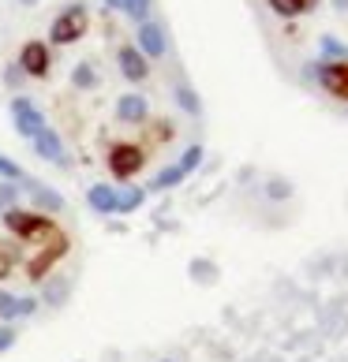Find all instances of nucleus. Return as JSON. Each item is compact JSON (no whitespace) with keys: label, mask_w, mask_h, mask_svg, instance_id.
Masks as SVG:
<instances>
[{"label":"nucleus","mask_w":348,"mask_h":362,"mask_svg":"<svg viewBox=\"0 0 348 362\" xmlns=\"http://www.w3.org/2000/svg\"><path fill=\"white\" fill-rule=\"evenodd\" d=\"M266 194H270L274 202H281V198H288V194H292V187H288L285 180H270V187H266Z\"/></svg>","instance_id":"24"},{"label":"nucleus","mask_w":348,"mask_h":362,"mask_svg":"<svg viewBox=\"0 0 348 362\" xmlns=\"http://www.w3.org/2000/svg\"><path fill=\"white\" fill-rule=\"evenodd\" d=\"M0 180H4V183H26L30 176H26V172L16 165V160H8L4 153H0Z\"/></svg>","instance_id":"16"},{"label":"nucleus","mask_w":348,"mask_h":362,"mask_svg":"<svg viewBox=\"0 0 348 362\" xmlns=\"http://www.w3.org/2000/svg\"><path fill=\"white\" fill-rule=\"evenodd\" d=\"M270 8L277 11V16L292 19V16H300V11L307 8V0H270Z\"/></svg>","instance_id":"20"},{"label":"nucleus","mask_w":348,"mask_h":362,"mask_svg":"<svg viewBox=\"0 0 348 362\" xmlns=\"http://www.w3.org/2000/svg\"><path fill=\"white\" fill-rule=\"evenodd\" d=\"M0 221H4V228H8L11 235L26 239L30 247H38V243H45V239L57 235V224H52L49 217H42V213H34V209L11 206L8 213H0Z\"/></svg>","instance_id":"1"},{"label":"nucleus","mask_w":348,"mask_h":362,"mask_svg":"<svg viewBox=\"0 0 348 362\" xmlns=\"http://www.w3.org/2000/svg\"><path fill=\"white\" fill-rule=\"evenodd\" d=\"M86 202L94 213H101V217H113L116 213V187L109 183H94L90 191H86Z\"/></svg>","instance_id":"12"},{"label":"nucleus","mask_w":348,"mask_h":362,"mask_svg":"<svg viewBox=\"0 0 348 362\" xmlns=\"http://www.w3.org/2000/svg\"><path fill=\"white\" fill-rule=\"evenodd\" d=\"M322 49H326V57H344V60H348V49H344L341 42H333V37H326Z\"/></svg>","instance_id":"26"},{"label":"nucleus","mask_w":348,"mask_h":362,"mask_svg":"<svg viewBox=\"0 0 348 362\" xmlns=\"http://www.w3.org/2000/svg\"><path fill=\"white\" fill-rule=\"evenodd\" d=\"M176 165L187 172V176H191V172H195L198 165H203V146H187V150H184V157L176 160Z\"/></svg>","instance_id":"19"},{"label":"nucleus","mask_w":348,"mask_h":362,"mask_svg":"<svg viewBox=\"0 0 348 362\" xmlns=\"http://www.w3.org/2000/svg\"><path fill=\"white\" fill-rule=\"evenodd\" d=\"M11 262H16V250H11L8 243H0V280L11 273Z\"/></svg>","instance_id":"25"},{"label":"nucleus","mask_w":348,"mask_h":362,"mask_svg":"<svg viewBox=\"0 0 348 362\" xmlns=\"http://www.w3.org/2000/svg\"><path fill=\"white\" fill-rule=\"evenodd\" d=\"M105 8H109V11H124V16H128L131 0H105Z\"/></svg>","instance_id":"29"},{"label":"nucleus","mask_w":348,"mask_h":362,"mask_svg":"<svg viewBox=\"0 0 348 362\" xmlns=\"http://www.w3.org/2000/svg\"><path fill=\"white\" fill-rule=\"evenodd\" d=\"M146 116H150V105H146L142 93H124V98H116V119H124V124H142Z\"/></svg>","instance_id":"11"},{"label":"nucleus","mask_w":348,"mask_h":362,"mask_svg":"<svg viewBox=\"0 0 348 362\" xmlns=\"http://www.w3.org/2000/svg\"><path fill=\"white\" fill-rule=\"evenodd\" d=\"M26 194H30V202H34V213H42V217H49V213H64V198L52 191V187H45V183L26 180Z\"/></svg>","instance_id":"7"},{"label":"nucleus","mask_w":348,"mask_h":362,"mask_svg":"<svg viewBox=\"0 0 348 362\" xmlns=\"http://www.w3.org/2000/svg\"><path fill=\"white\" fill-rule=\"evenodd\" d=\"M176 105H180L184 112H191V116L203 112V105H198V98H195V90H191V86H176Z\"/></svg>","instance_id":"17"},{"label":"nucleus","mask_w":348,"mask_h":362,"mask_svg":"<svg viewBox=\"0 0 348 362\" xmlns=\"http://www.w3.org/2000/svg\"><path fill=\"white\" fill-rule=\"evenodd\" d=\"M11 119L23 139H34L38 131H45V116L38 112V105L30 98H11Z\"/></svg>","instance_id":"4"},{"label":"nucleus","mask_w":348,"mask_h":362,"mask_svg":"<svg viewBox=\"0 0 348 362\" xmlns=\"http://www.w3.org/2000/svg\"><path fill=\"white\" fill-rule=\"evenodd\" d=\"M30 142H34L38 157H45V160H52V165L68 168V153H64V142H60V135H57V131H52V127L38 131V135H34Z\"/></svg>","instance_id":"9"},{"label":"nucleus","mask_w":348,"mask_h":362,"mask_svg":"<svg viewBox=\"0 0 348 362\" xmlns=\"http://www.w3.org/2000/svg\"><path fill=\"white\" fill-rule=\"evenodd\" d=\"M128 16L135 19V23H150V0H131Z\"/></svg>","instance_id":"23"},{"label":"nucleus","mask_w":348,"mask_h":362,"mask_svg":"<svg viewBox=\"0 0 348 362\" xmlns=\"http://www.w3.org/2000/svg\"><path fill=\"white\" fill-rule=\"evenodd\" d=\"M348 4V0H333V8H344Z\"/></svg>","instance_id":"30"},{"label":"nucleus","mask_w":348,"mask_h":362,"mask_svg":"<svg viewBox=\"0 0 348 362\" xmlns=\"http://www.w3.org/2000/svg\"><path fill=\"white\" fill-rule=\"evenodd\" d=\"M68 291H72L68 276H49V284H45V303H49V306H60L64 299H68Z\"/></svg>","instance_id":"14"},{"label":"nucleus","mask_w":348,"mask_h":362,"mask_svg":"<svg viewBox=\"0 0 348 362\" xmlns=\"http://www.w3.org/2000/svg\"><path fill=\"white\" fill-rule=\"evenodd\" d=\"M135 49L142 52L146 60H162L169 52V42H165V30L157 23H139V42Z\"/></svg>","instance_id":"6"},{"label":"nucleus","mask_w":348,"mask_h":362,"mask_svg":"<svg viewBox=\"0 0 348 362\" xmlns=\"http://www.w3.org/2000/svg\"><path fill=\"white\" fill-rule=\"evenodd\" d=\"M116 64H120V75L128 78V83H142L146 75H150V64H146V57L135 49V45H124L116 52Z\"/></svg>","instance_id":"8"},{"label":"nucleus","mask_w":348,"mask_h":362,"mask_svg":"<svg viewBox=\"0 0 348 362\" xmlns=\"http://www.w3.org/2000/svg\"><path fill=\"white\" fill-rule=\"evenodd\" d=\"M49 68H52L49 45H45V42H26L23 52H19V71H23V75H30V78H45Z\"/></svg>","instance_id":"5"},{"label":"nucleus","mask_w":348,"mask_h":362,"mask_svg":"<svg viewBox=\"0 0 348 362\" xmlns=\"http://www.w3.org/2000/svg\"><path fill=\"white\" fill-rule=\"evenodd\" d=\"M184 180H187V172H184L180 165H165V168L150 180V191H169V187H176V183H184Z\"/></svg>","instance_id":"13"},{"label":"nucleus","mask_w":348,"mask_h":362,"mask_svg":"<svg viewBox=\"0 0 348 362\" xmlns=\"http://www.w3.org/2000/svg\"><path fill=\"white\" fill-rule=\"evenodd\" d=\"M19 4H38V0H19Z\"/></svg>","instance_id":"31"},{"label":"nucleus","mask_w":348,"mask_h":362,"mask_svg":"<svg viewBox=\"0 0 348 362\" xmlns=\"http://www.w3.org/2000/svg\"><path fill=\"white\" fill-rule=\"evenodd\" d=\"M72 83H75L79 90H94V86H98V75H94L90 64H79V68L72 71Z\"/></svg>","instance_id":"18"},{"label":"nucleus","mask_w":348,"mask_h":362,"mask_svg":"<svg viewBox=\"0 0 348 362\" xmlns=\"http://www.w3.org/2000/svg\"><path fill=\"white\" fill-rule=\"evenodd\" d=\"M187 269H191L195 280H213V276H218V265H213V262H198V258L187 265Z\"/></svg>","instance_id":"21"},{"label":"nucleus","mask_w":348,"mask_h":362,"mask_svg":"<svg viewBox=\"0 0 348 362\" xmlns=\"http://www.w3.org/2000/svg\"><path fill=\"white\" fill-rule=\"evenodd\" d=\"M142 160H146V153L139 150L135 142H116V146H109V172H113L116 180H131V176L142 168Z\"/></svg>","instance_id":"3"},{"label":"nucleus","mask_w":348,"mask_h":362,"mask_svg":"<svg viewBox=\"0 0 348 362\" xmlns=\"http://www.w3.org/2000/svg\"><path fill=\"white\" fill-rule=\"evenodd\" d=\"M19 78H23L19 64H11V68H4V83H8V86H19Z\"/></svg>","instance_id":"28"},{"label":"nucleus","mask_w":348,"mask_h":362,"mask_svg":"<svg viewBox=\"0 0 348 362\" xmlns=\"http://www.w3.org/2000/svg\"><path fill=\"white\" fill-rule=\"evenodd\" d=\"M344 101H348V93H344Z\"/></svg>","instance_id":"32"},{"label":"nucleus","mask_w":348,"mask_h":362,"mask_svg":"<svg viewBox=\"0 0 348 362\" xmlns=\"http://www.w3.org/2000/svg\"><path fill=\"white\" fill-rule=\"evenodd\" d=\"M86 8L83 4H72V8H64L57 19H52V26H49V42L52 45H72V42H79V37L86 34Z\"/></svg>","instance_id":"2"},{"label":"nucleus","mask_w":348,"mask_h":362,"mask_svg":"<svg viewBox=\"0 0 348 362\" xmlns=\"http://www.w3.org/2000/svg\"><path fill=\"white\" fill-rule=\"evenodd\" d=\"M19 202V187H11V183H0V213H8L11 206Z\"/></svg>","instance_id":"22"},{"label":"nucleus","mask_w":348,"mask_h":362,"mask_svg":"<svg viewBox=\"0 0 348 362\" xmlns=\"http://www.w3.org/2000/svg\"><path fill=\"white\" fill-rule=\"evenodd\" d=\"M38 310V299H30V295H11V291H4L0 288V321H4V325H11V321L16 317H30Z\"/></svg>","instance_id":"10"},{"label":"nucleus","mask_w":348,"mask_h":362,"mask_svg":"<svg viewBox=\"0 0 348 362\" xmlns=\"http://www.w3.org/2000/svg\"><path fill=\"white\" fill-rule=\"evenodd\" d=\"M146 202V191L142 187H128L124 194H116V213H135Z\"/></svg>","instance_id":"15"},{"label":"nucleus","mask_w":348,"mask_h":362,"mask_svg":"<svg viewBox=\"0 0 348 362\" xmlns=\"http://www.w3.org/2000/svg\"><path fill=\"white\" fill-rule=\"evenodd\" d=\"M11 344H16V329H11V325H0V351H8Z\"/></svg>","instance_id":"27"}]
</instances>
